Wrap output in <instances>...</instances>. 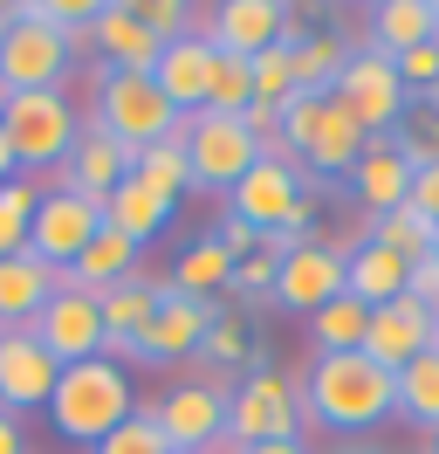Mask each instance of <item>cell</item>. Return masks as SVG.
<instances>
[{
    "mask_svg": "<svg viewBox=\"0 0 439 454\" xmlns=\"http://www.w3.org/2000/svg\"><path fill=\"white\" fill-rule=\"evenodd\" d=\"M247 454H309L302 441H268V448H247Z\"/></svg>",
    "mask_w": 439,
    "mask_h": 454,
    "instance_id": "f6af8a7d",
    "label": "cell"
},
{
    "mask_svg": "<svg viewBox=\"0 0 439 454\" xmlns=\"http://www.w3.org/2000/svg\"><path fill=\"white\" fill-rule=\"evenodd\" d=\"M76 35L27 21L21 7H7V35H0V97H27V90H62V76L76 69Z\"/></svg>",
    "mask_w": 439,
    "mask_h": 454,
    "instance_id": "52a82bcc",
    "label": "cell"
},
{
    "mask_svg": "<svg viewBox=\"0 0 439 454\" xmlns=\"http://www.w3.org/2000/svg\"><path fill=\"white\" fill-rule=\"evenodd\" d=\"M27 331H35V338L55 351V365L104 358V310H96V289H76L69 276L55 283V296L42 303V317H35Z\"/></svg>",
    "mask_w": 439,
    "mask_h": 454,
    "instance_id": "8fae6325",
    "label": "cell"
},
{
    "mask_svg": "<svg viewBox=\"0 0 439 454\" xmlns=\"http://www.w3.org/2000/svg\"><path fill=\"white\" fill-rule=\"evenodd\" d=\"M274 269H281V255H274L268 241H261L254 255L234 262V283H227V289H241V296H274Z\"/></svg>",
    "mask_w": 439,
    "mask_h": 454,
    "instance_id": "ab89813d",
    "label": "cell"
},
{
    "mask_svg": "<svg viewBox=\"0 0 439 454\" xmlns=\"http://www.w3.org/2000/svg\"><path fill=\"white\" fill-rule=\"evenodd\" d=\"M302 427H309V406H302V379L274 365H247V379L227 393V434L241 441V448H268V441H302Z\"/></svg>",
    "mask_w": 439,
    "mask_h": 454,
    "instance_id": "3957f363",
    "label": "cell"
},
{
    "mask_svg": "<svg viewBox=\"0 0 439 454\" xmlns=\"http://www.w3.org/2000/svg\"><path fill=\"white\" fill-rule=\"evenodd\" d=\"M35 179H0V255H27V227H35Z\"/></svg>",
    "mask_w": 439,
    "mask_h": 454,
    "instance_id": "e575fe53",
    "label": "cell"
},
{
    "mask_svg": "<svg viewBox=\"0 0 439 454\" xmlns=\"http://www.w3.org/2000/svg\"><path fill=\"white\" fill-rule=\"evenodd\" d=\"M343 269H350V248H336V241H302L281 255L274 269V303L296 317H316L323 303L343 296Z\"/></svg>",
    "mask_w": 439,
    "mask_h": 454,
    "instance_id": "7c38bea8",
    "label": "cell"
},
{
    "mask_svg": "<svg viewBox=\"0 0 439 454\" xmlns=\"http://www.w3.org/2000/svg\"><path fill=\"white\" fill-rule=\"evenodd\" d=\"M96 227H104V200L76 193V186H42V200H35V227H27V255L49 262L55 276H69L76 255L96 241Z\"/></svg>",
    "mask_w": 439,
    "mask_h": 454,
    "instance_id": "ba28073f",
    "label": "cell"
},
{
    "mask_svg": "<svg viewBox=\"0 0 439 454\" xmlns=\"http://www.w3.org/2000/svg\"><path fill=\"white\" fill-rule=\"evenodd\" d=\"M213 310H220V303H206V296H179V289L165 283L151 324L137 331V365H179V358H192L199 338H206V324H213Z\"/></svg>",
    "mask_w": 439,
    "mask_h": 454,
    "instance_id": "5bb4252c",
    "label": "cell"
},
{
    "mask_svg": "<svg viewBox=\"0 0 439 454\" xmlns=\"http://www.w3.org/2000/svg\"><path fill=\"white\" fill-rule=\"evenodd\" d=\"M247 104H254V69H247L241 56H220V62H213V90H206V111L241 117Z\"/></svg>",
    "mask_w": 439,
    "mask_h": 454,
    "instance_id": "8d00e7d4",
    "label": "cell"
},
{
    "mask_svg": "<svg viewBox=\"0 0 439 454\" xmlns=\"http://www.w3.org/2000/svg\"><path fill=\"white\" fill-rule=\"evenodd\" d=\"M289 14H296V7H281V0H220L213 21H206V42H213L220 56L254 62L261 49H274V42H281Z\"/></svg>",
    "mask_w": 439,
    "mask_h": 454,
    "instance_id": "e0dca14e",
    "label": "cell"
},
{
    "mask_svg": "<svg viewBox=\"0 0 439 454\" xmlns=\"http://www.w3.org/2000/svg\"><path fill=\"white\" fill-rule=\"evenodd\" d=\"M247 69H254V104H274V111H281V104H289V97H296V49H289V42H274V49H261V56L247 62Z\"/></svg>",
    "mask_w": 439,
    "mask_h": 454,
    "instance_id": "d590c367",
    "label": "cell"
},
{
    "mask_svg": "<svg viewBox=\"0 0 439 454\" xmlns=\"http://www.w3.org/2000/svg\"><path fill=\"white\" fill-rule=\"evenodd\" d=\"M179 145H186V166H192V193H234L261 166V138L241 117H220V111L179 117Z\"/></svg>",
    "mask_w": 439,
    "mask_h": 454,
    "instance_id": "277c9868",
    "label": "cell"
},
{
    "mask_svg": "<svg viewBox=\"0 0 439 454\" xmlns=\"http://www.w3.org/2000/svg\"><path fill=\"white\" fill-rule=\"evenodd\" d=\"M343 69H350V42H343L336 28H309V42L296 49V83H302V90H323V97H329Z\"/></svg>",
    "mask_w": 439,
    "mask_h": 454,
    "instance_id": "4dcf8cb0",
    "label": "cell"
},
{
    "mask_svg": "<svg viewBox=\"0 0 439 454\" xmlns=\"http://www.w3.org/2000/svg\"><path fill=\"white\" fill-rule=\"evenodd\" d=\"M137 21L158 35V42H179V35H192V7L186 0H131Z\"/></svg>",
    "mask_w": 439,
    "mask_h": 454,
    "instance_id": "f35d334b",
    "label": "cell"
},
{
    "mask_svg": "<svg viewBox=\"0 0 439 454\" xmlns=\"http://www.w3.org/2000/svg\"><path fill=\"white\" fill-rule=\"evenodd\" d=\"M131 179H137V186H151L158 200H172V207H179V200L192 193L186 145H179V138H165V145H144V152L131 159Z\"/></svg>",
    "mask_w": 439,
    "mask_h": 454,
    "instance_id": "f1b7e54d",
    "label": "cell"
},
{
    "mask_svg": "<svg viewBox=\"0 0 439 454\" xmlns=\"http://www.w3.org/2000/svg\"><path fill=\"white\" fill-rule=\"evenodd\" d=\"M405 427H426L439 434V344L433 351H419L405 372H398V406H391Z\"/></svg>",
    "mask_w": 439,
    "mask_h": 454,
    "instance_id": "83f0119b",
    "label": "cell"
},
{
    "mask_svg": "<svg viewBox=\"0 0 439 454\" xmlns=\"http://www.w3.org/2000/svg\"><path fill=\"white\" fill-rule=\"evenodd\" d=\"M192 358L213 365V379H220V372H234V365H254V351H247V324L234 310H213V324H206V338H199Z\"/></svg>",
    "mask_w": 439,
    "mask_h": 454,
    "instance_id": "836d02e7",
    "label": "cell"
},
{
    "mask_svg": "<svg viewBox=\"0 0 439 454\" xmlns=\"http://www.w3.org/2000/svg\"><path fill=\"white\" fill-rule=\"evenodd\" d=\"M405 207H419V214L439 227V166H412V200Z\"/></svg>",
    "mask_w": 439,
    "mask_h": 454,
    "instance_id": "7bdbcfd3",
    "label": "cell"
},
{
    "mask_svg": "<svg viewBox=\"0 0 439 454\" xmlns=\"http://www.w3.org/2000/svg\"><path fill=\"white\" fill-rule=\"evenodd\" d=\"M433 7L426 0H384V7H371V42L364 49H378V56H405V49H419V42H433Z\"/></svg>",
    "mask_w": 439,
    "mask_h": 454,
    "instance_id": "484cf974",
    "label": "cell"
},
{
    "mask_svg": "<svg viewBox=\"0 0 439 454\" xmlns=\"http://www.w3.org/2000/svg\"><path fill=\"white\" fill-rule=\"evenodd\" d=\"M89 42L104 49L110 69H131V76H151V69H158V49H165L158 35L137 21L131 0H104V14L89 21Z\"/></svg>",
    "mask_w": 439,
    "mask_h": 454,
    "instance_id": "d6986e66",
    "label": "cell"
},
{
    "mask_svg": "<svg viewBox=\"0 0 439 454\" xmlns=\"http://www.w3.org/2000/svg\"><path fill=\"white\" fill-rule=\"evenodd\" d=\"M302 406H309V420L336 427V434H371L378 420H391L398 379L371 365L364 351H323L302 372Z\"/></svg>",
    "mask_w": 439,
    "mask_h": 454,
    "instance_id": "6da1fadb",
    "label": "cell"
},
{
    "mask_svg": "<svg viewBox=\"0 0 439 454\" xmlns=\"http://www.w3.org/2000/svg\"><path fill=\"white\" fill-rule=\"evenodd\" d=\"M227 283H234V255L220 248L213 234H199L186 255H179V269H172V289H179V296H206V303H213V289H227Z\"/></svg>",
    "mask_w": 439,
    "mask_h": 454,
    "instance_id": "f546056e",
    "label": "cell"
},
{
    "mask_svg": "<svg viewBox=\"0 0 439 454\" xmlns=\"http://www.w3.org/2000/svg\"><path fill=\"white\" fill-rule=\"evenodd\" d=\"M172 214H179V207H172V200H158L151 186H137V179H124V186L104 200V227H117V234H124V241H137V248H144L151 234H165V221H172Z\"/></svg>",
    "mask_w": 439,
    "mask_h": 454,
    "instance_id": "d4e9b609",
    "label": "cell"
},
{
    "mask_svg": "<svg viewBox=\"0 0 439 454\" xmlns=\"http://www.w3.org/2000/svg\"><path fill=\"white\" fill-rule=\"evenodd\" d=\"M55 379H62V365L35 331H0V413L21 420L35 406H49Z\"/></svg>",
    "mask_w": 439,
    "mask_h": 454,
    "instance_id": "9a60e30c",
    "label": "cell"
},
{
    "mask_svg": "<svg viewBox=\"0 0 439 454\" xmlns=\"http://www.w3.org/2000/svg\"><path fill=\"white\" fill-rule=\"evenodd\" d=\"M124 276H137V241H124L117 227H96V241L76 255L69 283L76 289H110V283H124Z\"/></svg>",
    "mask_w": 439,
    "mask_h": 454,
    "instance_id": "4316f807",
    "label": "cell"
},
{
    "mask_svg": "<svg viewBox=\"0 0 439 454\" xmlns=\"http://www.w3.org/2000/svg\"><path fill=\"white\" fill-rule=\"evenodd\" d=\"M433 344H439V317L426 310V303H412V296H391V303H378V310H371V324H364V344H357V351L398 379V372H405L419 351H433Z\"/></svg>",
    "mask_w": 439,
    "mask_h": 454,
    "instance_id": "4fadbf2b",
    "label": "cell"
},
{
    "mask_svg": "<svg viewBox=\"0 0 439 454\" xmlns=\"http://www.w3.org/2000/svg\"><path fill=\"white\" fill-rule=\"evenodd\" d=\"M391 62H398V83H405V90L439 97V35H433V42H419V49H405V56H391Z\"/></svg>",
    "mask_w": 439,
    "mask_h": 454,
    "instance_id": "60d3db41",
    "label": "cell"
},
{
    "mask_svg": "<svg viewBox=\"0 0 439 454\" xmlns=\"http://www.w3.org/2000/svg\"><path fill=\"white\" fill-rule=\"evenodd\" d=\"M364 145H371V131H364V124H357L336 97H329L323 111H316L309 145H302V166H309V172H350L357 159H364Z\"/></svg>",
    "mask_w": 439,
    "mask_h": 454,
    "instance_id": "7402d4cb",
    "label": "cell"
},
{
    "mask_svg": "<svg viewBox=\"0 0 439 454\" xmlns=\"http://www.w3.org/2000/svg\"><path fill=\"white\" fill-rule=\"evenodd\" d=\"M131 159L137 152H124L110 131H96V124L82 117V138H76V152H69V166H62V186H76V193H89V200H110L131 179Z\"/></svg>",
    "mask_w": 439,
    "mask_h": 454,
    "instance_id": "ffe728a7",
    "label": "cell"
},
{
    "mask_svg": "<svg viewBox=\"0 0 439 454\" xmlns=\"http://www.w3.org/2000/svg\"><path fill=\"white\" fill-rule=\"evenodd\" d=\"M329 97H336L371 138H391V131L405 124V97H412V90L398 83V62H391V56H378V49H350V69L336 76Z\"/></svg>",
    "mask_w": 439,
    "mask_h": 454,
    "instance_id": "9c48e42d",
    "label": "cell"
},
{
    "mask_svg": "<svg viewBox=\"0 0 439 454\" xmlns=\"http://www.w3.org/2000/svg\"><path fill=\"white\" fill-rule=\"evenodd\" d=\"M0 179H14V145H7V131H0Z\"/></svg>",
    "mask_w": 439,
    "mask_h": 454,
    "instance_id": "bcb514c9",
    "label": "cell"
},
{
    "mask_svg": "<svg viewBox=\"0 0 439 454\" xmlns=\"http://www.w3.org/2000/svg\"><path fill=\"white\" fill-rule=\"evenodd\" d=\"M0 131L14 145V166H69L82 138V117L62 90H27V97H0Z\"/></svg>",
    "mask_w": 439,
    "mask_h": 454,
    "instance_id": "5b68a950",
    "label": "cell"
},
{
    "mask_svg": "<svg viewBox=\"0 0 439 454\" xmlns=\"http://www.w3.org/2000/svg\"><path fill=\"white\" fill-rule=\"evenodd\" d=\"M0 454H27V434H21L14 413H0Z\"/></svg>",
    "mask_w": 439,
    "mask_h": 454,
    "instance_id": "ee69618b",
    "label": "cell"
},
{
    "mask_svg": "<svg viewBox=\"0 0 439 454\" xmlns=\"http://www.w3.org/2000/svg\"><path fill=\"white\" fill-rule=\"evenodd\" d=\"M55 276L49 262L35 255H0V331H27L35 317H42V303L55 296Z\"/></svg>",
    "mask_w": 439,
    "mask_h": 454,
    "instance_id": "44dd1931",
    "label": "cell"
},
{
    "mask_svg": "<svg viewBox=\"0 0 439 454\" xmlns=\"http://www.w3.org/2000/svg\"><path fill=\"white\" fill-rule=\"evenodd\" d=\"M158 296H165L158 276H124V283L96 289V310H104V338H131V344H137V331H144V324H151V310H158Z\"/></svg>",
    "mask_w": 439,
    "mask_h": 454,
    "instance_id": "cb8c5ba5",
    "label": "cell"
},
{
    "mask_svg": "<svg viewBox=\"0 0 439 454\" xmlns=\"http://www.w3.org/2000/svg\"><path fill=\"white\" fill-rule=\"evenodd\" d=\"M213 62H220V49L206 42V28H192V35H179V42H165V49H158V69H151V83L165 90V104H172L179 117H192V111H206Z\"/></svg>",
    "mask_w": 439,
    "mask_h": 454,
    "instance_id": "2e32d148",
    "label": "cell"
},
{
    "mask_svg": "<svg viewBox=\"0 0 439 454\" xmlns=\"http://www.w3.org/2000/svg\"><path fill=\"white\" fill-rule=\"evenodd\" d=\"M49 413H55V434H62V441L96 448V441H110V434H117V427L137 413L131 372L110 365V358L62 365V379H55V393H49Z\"/></svg>",
    "mask_w": 439,
    "mask_h": 454,
    "instance_id": "7a4b0ae2",
    "label": "cell"
},
{
    "mask_svg": "<svg viewBox=\"0 0 439 454\" xmlns=\"http://www.w3.org/2000/svg\"><path fill=\"white\" fill-rule=\"evenodd\" d=\"M433 234H439V227L426 221L419 207H391V214H378V221L364 227V241H378V248H391V255H405V262L433 255Z\"/></svg>",
    "mask_w": 439,
    "mask_h": 454,
    "instance_id": "1f68e13d",
    "label": "cell"
},
{
    "mask_svg": "<svg viewBox=\"0 0 439 454\" xmlns=\"http://www.w3.org/2000/svg\"><path fill=\"white\" fill-rule=\"evenodd\" d=\"M405 296H412V303H426V310L439 317V255L412 262V283H405Z\"/></svg>",
    "mask_w": 439,
    "mask_h": 454,
    "instance_id": "b9f144b4",
    "label": "cell"
},
{
    "mask_svg": "<svg viewBox=\"0 0 439 454\" xmlns=\"http://www.w3.org/2000/svg\"><path fill=\"white\" fill-rule=\"evenodd\" d=\"M433 255H439V234H433Z\"/></svg>",
    "mask_w": 439,
    "mask_h": 454,
    "instance_id": "7dc6e473",
    "label": "cell"
},
{
    "mask_svg": "<svg viewBox=\"0 0 439 454\" xmlns=\"http://www.w3.org/2000/svg\"><path fill=\"white\" fill-rule=\"evenodd\" d=\"M364 324H371V310H364L357 296L323 303V310L309 317V344H316V358H323V351H357V344H364Z\"/></svg>",
    "mask_w": 439,
    "mask_h": 454,
    "instance_id": "d6a6232c",
    "label": "cell"
},
{
    "mask_svg": "<svg viewBox=\"0 0 439 454\" xmlns=\"http://www.w3.org/2000/svg\"><path fill=\"white\" fill-rule=\"evenodd\" d=\"M89 124H96V131H110L124 152H144V145L179 138V111L165 104V90L151 83V76H131V69H104Z\"/></svg>",
    "mask_w": 439,
    "mask_h": 454,
    "instance_id": "8992f818",
    "label": "cell"
},
{
    "mask_svg": "<svg viewBox=\"0 0 439 454\" xmlns=\"http://www.w3.org/2000/svg\"><path fill=\"white\" fill-rule=\"evenodd\" d=\"M412 283V262L391 255V248H378V241H357L350 248V269H343V296H357L364 310H378V303H391V296H405Z\"/></svg>",
    "mask_w": 439,
    "mask_h": 454,
    "instance_id": "603a6c76",
    "label": "cell"
},
{
    "mask_svg": "<svg viewBox=\"0 0 439 454\" xmlns=\"http://www.w3.org/2000/svg\"><path fill=\"white\" fill-rule=\"evenodd\" d=\"M350 193H357V207H364L371 221L412 200V159L398 152V138H371L364 145V159L350 166Z\"/></svg>",
    "mask_w": 439,
    "mask_h": 454,
    "instance_id": "ac0fdd59",
    "label": "cell"
},
{
    "mask_svg": "<svg viewBox=\"0 0 439 454\" xmlns=\"http://www.w3.org/2000/svg\"><path fill=\"white\" fill-rule=\"evenodd\" d=\"M89 454H172L165 448V434H158V420H151V413H144V406H137L131 420L117 427V434H110V441H96V448Z\"/></svg>",
    "mask_w": 439,
    "mask_h": 454,
    "instance_id": "74e56055",
    "label": "cell"
},
{
    "mask_svg": "<svg viewBox=\"0 0 439 454\" xmlns=\"http://www.w3.org/2000/svg\"><path fill=\"white\" fill-rule=\"evenodd\" d=\"M227 393H234V386H220V379H186V386H172L158 406H144V413L158 420L172 454H206L220 434H227Z\"/></svg>",
    "mask_w": 439,
    "mask_h": 454,
    "instance_id": "30bf717a",
    "label": "cell"
}]
</instances>
